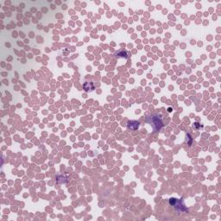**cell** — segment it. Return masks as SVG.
<instances>
[{"label": "cell", "instance_id": "obj_1", "mask_svg": "<svg viewBox=\"0 0 221 221\" xmlns=\"http://www.w3.org/2000/svg\"><path fill=\"white\" fill-rule=\"evenodd\" d=\"M148 122H149V124L151 125V127L153 128V130L155 131L159 130L162 127V125H163L162 118H160L157 115H152V116L149 117V119H148Z\"/></svg>", "mask_w": 221, "mask_h": 221}, {"label": "cell", "instance_id": "obj_2", "mask_svg": "<svg viewBox=\"0 0 221 221\" xmlns=\"http://www.w3.org/2000/svg\"><path fill=\"white\" fill-rule=\"evenodd\" d=\"M169 205L171 207H173L175 210H177L178 212H186L187 211V207L184 204V202L182 201V200H178L175 198H171L169 200Z\"/></svg>", "mask_w": 221, "mask_h": 221}, {"label": "cell", "instance_id": "obj_3", "mask_svg": "<svg viewBox=\"0 0 221 221\" xmlns=\"http://www.w3.org/2000/svg\"><path fill=\"white\" fill-rule=\"evenodd\" d=\"M115 55L117 58H119V59H128L131 56V54L125 49H120L116 52Z\"/></svg>", "mask_w": 221, "mask_h": 221}, {"label": "cell", "instance_id": "obj_4", "mask_svg": "<svg viewBox=\"0 0 221 221\" xmlns=\"http://www.w3.org/2000/svg\"><path fill=\"white\" fill-rule=\"evenodd\" d=\"M83 88H84L86 92H92L95 89L94 83L92 82V81H86L83 85Z\"/></svg>", "mask_w": 221, "mask_h": 221}, {"label": "cell", "instance_id": "obj_5", "mask_svg": "<svg viewBox=\"0 0 221 221\" xmlns=\"http://www.w3.org/2000/svg\"><path fill=\"white\" fill-rule=\"evenodd\" d=\"M139 122L137 121H129L128 125H127V128L130 130H137V129L139 128Z\"/></svg>", "mask_w": 221, "mask_h": 221}, {"label": "cell", "instance_id": "obj_6", "mask_svg": "<svg viewBox=\"0 0 221 221\" xmlns=\"http://www.w3.org/2000/svg\"><path fill=\"white\" fill-rule=\"evenodd\" d=\"M200 125H199V123H197V122H196V123H194V124H193V130H199V129H200Z\"/></svg>", "mask_w": 221, "mask_h": 221}]
</instances>
